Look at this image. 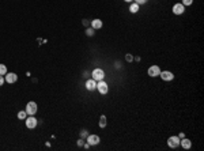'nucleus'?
I'll return each instance as SVG.
<instances>
[{"mask_svg":"<svg viewBox=\"0 0 204 151\" xmlns=\"http://www.w3.org/2000/svg\"><path fill=\"white\" fill-rule=\"evenodd\" d=\"M7 73V67L4 64H0V75H5Z\"/></svg>","mask_w":204,"mask_h":151,"instance_id":"17","label":"nucleus"},{"mask_svg":"<svg viewBox=\"0 0 204 151\" xmlns=\"http://www.w3.org/2000/svg\"><path fill=\"white\" fill-rule=\"evenodd\" d=\"M3 83H4V78H3V75H0V87L3 86Z\"/></svg>","mask_w":204,"mask_h":151,"instance_id":"22","label":"nucleus"},{"mask_svg":"<svg viewBox=\"0 0 204 151\" xmlns=\"http://www.w3.org/2000/svg\"><path fill=\"white\" fill-rule=\"evenodd\" d=\"M37 119L34 117V116H30V117H27L26 119V127L29 128V129H34L37 127Z\"/></svg>","mask_w":204,"mask_h":151,"instance_id":"6","label":"nucleus"},{"mask_svg":"<svg viewBox=\"0 0 204 151\" xmlns=\"http://www.w3.org/2000/svg\"><path fill=\"white\" fill-rule=\"evenodd\" d=\"M84 86H86V89L89 90V91H93V90L97 89V82H95L93 78H91V79H87Z\"/></svg>","mask_w":204,"mask_h":151,"instance_id":"11","label":"nucleus"},{"mask_svg":"<svg viewBox=\"0 0 204 151\" xmlns=\"http://www.w3.org/2000/svg\"><path fill=\"white\" fill-rule=\"evenodd\" d=\"M178 138H180V139H182V138H185V135H184V133H180V135H178Z\"/></svg>","mask_w":204,"mask_h":151,"instance_id":"25","label":"nucleus"},{"mask_svg":"<svg viewBox=\"0 0 204 151\" xmlns=\"http://www.w3.org/2000/svg\"><path fill=\"white\" fill-rule=\"evenodd\" d=\"M136 4H139V5H141V4H146L147 3V0H133Z\"/></svg>","mask_w":204,"mask_h":151,"instance_id":"21","label":"nucleus"},{"mask_svg":"<svg viewBox=\"0 0 204 151\" xmlns=\"http://www.w3.org/2000/svg\"><path fill=\"white\" fill-rule=\"evenodd\" d=\"M86 34H87L89 37L94 36V29H93V27H91V29H87V30H86Z\"/></svg>","mask_w":204,"mask_h":151,"instance_id":"19","label":"nucleus"},{"mask_svg":"<svg viewBox=\"0 0 204 151\" xmlns=\"http://www.w3.org/2000/svg\"><path fill=\"white\" fill-rule=\"evenodd\" d=\"M100 127L101 128H105V127H106V117H105L104 115L101 116V119H100Z\"/></svg>","mask_w":204,"mask_h":151,"instance_id":"16","label":"nucleus"},{"mask_svg":"<svg viewBox=\"0 0 204 151\" xmlns=\"http://www.w3.org/2000/svg\"><path fill=\"white\" fill-rule=\"evenodd\" d=\"M26 116H27L26 110H21V112L18 113V119H19V120H26Z\"/></svg>","mask_w":204,"mask_h":151,"instance_id":"15","label":"nucleus"},{"mask_svg":"<svg viewBox=\"0 0 204 151\" xmlns=\"http://www.w3.org/2000/svg\"><path fill=\"white\" fill-rule=\"evenodd\" d=\"M4 80L7 82V83H15L16 80H18V75H16L15 72H7L5 73V78Z\"/></svg>","mask_w":204,"mask_h":151,"instance_id":"7","label":"nucleus"},{"mask_svg":"<svg viewBox=\"0 0 204 151\" xmlns=\"http://www.w3.org/2000/svg\"><path fill=\"white\" fill-rule=\"evenodd\" d=\"M37 110H38V109H37V104H36V102H33V101H32V102H29V104L26 105V113L29 116H34L37 113Z\"/></svg>","mask_w":204,"mask_h":151,"instance_id":"4","label":"nucleus"},{"mask_svg":"<svg viewBox=\"0 0 204 151\" xmlns=\"http://www.w3.org/2000/svg\"><path fill=\"white\" fill-rule=\"evenodd\" d=\"M139 7H140V5L136 4L135 1H133V3H131V5H129V11H131L132 14H136V12L139 11Z\"/></svg>","mask_w":204,"mask_h":151,"instance_id":"14","label":"nucleus"},{"mask_svg":"<svg viewBox=\"0 0 204 151\" xmlns=\"http://www.w3.org/2000/svg\"><path fill=\"white\" fill-rule=\"evenodd\" d=\"M159 73H161V68L158 67V65H151V67L148 68V76L157 78V76H159Z\"/></svg>","mask_w":204,"mask_h":151,"instance_id":"5","label":"nucleus"},{"mask_svg":"<svg viewBox=\"0 0 204 151\" xmlns=\"http://www.w3.org/2000/svg\"><path fill=\"white\" fill-rule=\"evenodd\" d=\"M125 60L128 63H132V61H133V56H132L131 53H128V55H125Z\"/></svg>","mask_w":204,"mask_h":151,"instance_id":"18","label":"nucleus"},{"mask_svg":"<svg viewBox=\"0 0 204 151\" xmlns=\"http://www.w3.org/2000/svg\"><path fill=\"white\" fill-rule=\"evenodd\" d=\"M89 23H90V22L87 21V19H83V25H84V26H87V25H89Z\"/></svg>","mask_w":204,"mask_h":151,"instance_id":"24","label":"nucleus"},{"mask_svg":"<svg viewBox=\"0 0 204 151\" xmlns=\"http://www.w3.org/2000/svg\"><path fill=\"white\" fill-rule=\"evenodd\" d=\"M180 138L178 136H170L168 139V146L170 147V148H177L178 146H180Z\"/></svg>","mask_w":204,"mask_h":151,"instance_id":"2","label":"nucleus"},{"mask_svg":"<svg viewBox=\"0 0 204 151\" xmlns=\"http://www.w3.org/2000/svg\"><path fill=\"white\" fill-rule=\"evenodd\" d=\"M124 1H127V3H132L133 0H124Z\"/></svg>","mask_w":204,"mask_h":151,"instance_id":"26","label":"nucleus"},{"mask_svg":"<svg viewBox=\"0 0 204 151\" xmlns=\"http://www.w3.org/2000/svg\"><path fill=\"white\" fill-rule=\"evenodd\" d=\"M185 12V5H182L181 3H177V4L173 5V14L176 15H181Z\"/></svg>","mask_w":204,"mask_h":151,"instance_id":"8","label":"nucleus"},{"mask_svg":"<svg viewBox=\"0 0 204 151\" xmlns=\"http://www.w3.org/2000/svg\"><path fill=\"white\" fill-rule=\"evenodd\" d=\"M180 144L182 146V148H185V150H189V148L192 147V142L189 140V139H186V138H182V139L180 140Z\"/></svg>","mask_w":204,"mask_h":151,"instance_id":"12","label":"nucleus"},{"mask_svg":"<svg viewBox=\"0 0 204 151\" xmlns=\"http://www.w3.org/2000/svg\"><path fill=\"white\" fill-rule=\"evenodd\" d=\"M91 76H93V79H94L95 82H100V80H104L105 78V72L102 68H95L94 71L91 72Z\"/></svg>","mask_w":204,"mask_h":151,"instance_id":"1","label":"nucleus"},{"mask_svg":"<svg viewBox=\"0 0 204 151\" xmlns=\"http://www.w3.org/2000/svg\"><path fill=\"white\" fill-rule=\"evenodd\" d=\"M159 76H161L162 80H165V82H170V80L174 79V73L170 72V71H163V72L159 73Z\"/></svg>","mask_w":204,"mask_h":151,"instance_id":"9","label":"nucleus"},{"mask_svg":"<svg viewBox=\"0 0 204 151\" xmlns=\"http://www.w3.org/2000/svg\"><path fill=\"white\" fill-rule=\"evenodd\" d=\"M97 89H98V91H100L101 94H108V91H109V86H108V83L105 82V80H100L98 83H97Z\"/></svg>","mask_w":204,"mask_h":151,"instance_id":"3","label":"nucleus"},{"mask_svg":"<svg viewBox=\"0 0 204 151\" xmlns=\"http://www.w3.org/2000/svg\"><path fill=\"white\" fill-rule=\"evenodd\" d=\"M91 26H93L94 30L101 29V27H102V21H101V19H94V21H91Z\"/></svg>","mask_w":204,"mask_h":151,"instance_id":"13","label":"nucleus"},{"mask_svg":"<svg viewBox=\"0 0 204 151\" xmlns=\"http://www.w3.org/2000/svg\"><path fill=\"white\" fill-rule=\"evenodd\" d=\"M78 146H80V147L83 146V140H82V139H79L78 140Z\"/></svg>","mask_w":204,"mask_h":151,"instance_id":"23","label":"nucleus"},{"mask_svg":"<svg viewBox=\"0 0 204 151\" xmlns=\"http://www.w3.org/2000/svg\"><path fill=\"white\" fill-rule=\"evenodd\" d=\"M192 3H193V0H182V3H181V4L182 5H191Z\"/></svg>","mask_w":204,"mask_h":151,"instance_id":"20","label":"nucleus"},{"mask_svg":"<svg viewBox=\"0 0 204 151\" xmlns=\"http://www.w3.org/2000/svg\"><path fill=\"white\" fill-rule=\"evenodd\" d=\"M100 136L98 135H89L87 136V143H89L90 146H95V144H100Z\"/></svg>","mask_w":204,"mask_h":151,"instance_id":"10","label":"nucleus"}]
</instances>
